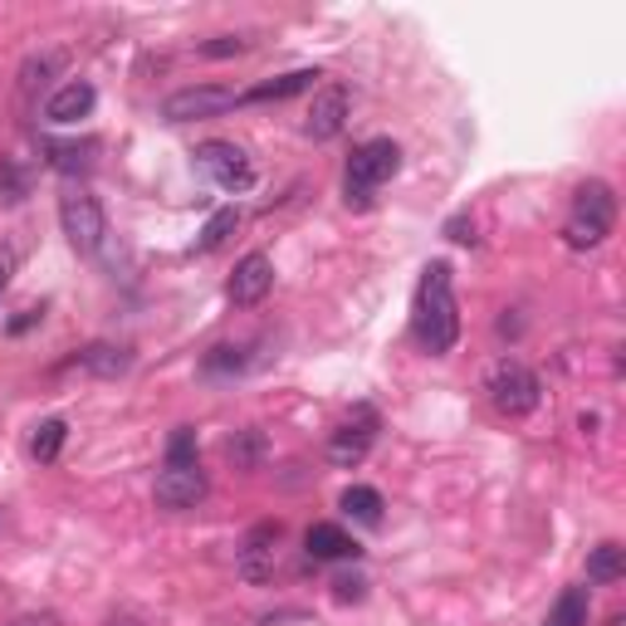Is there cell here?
I'll return each mask as SVG.
<instances>
[{
	"label": "cell",
	"instance_id": "cell-1",
	"mask_svg": "<svg viewBox=\"0 0 626 626\" xmlns=\"http://www.w3.org/2000/svg\"><path fill=\"white\" fill-rule=\"evenodd\" d=\"M412 333L431 358H446L460 343V304H455V269L446 259H431L421 269L416 304H412Z\"/></svg>",
	"mask_w": 626,
	"mask_h": 626
},
{
	"label": "cell",
	"instance_id": "cell-2",
	"mask_svg": "<svg viewBox=\"0 0 626 626\" xmlns=\"http://www.w3.org/2000/svg\"><path fill=\"white\" fill-rule=\"evenodd\" d=\"M396 172H402V147H396L392 138H372L362 142L358 152L348 157V177H343V201L352 211H368L372 197L392 181Z\"/></svg>",
	"mask_w": 626,
	"mask_h": 626
},
{
	"label": "cell",
	"instance_id": "cell-3",
	"mask_svg": "<svg viewBox=\"0 0 626 626\" xmlns=\"http://www.w3.org/2000/svg\"><path fill=\"white\" fill-rule=\"evenodd\" d=\"M617 225V197L607 181H583L573 191V211L563 221V241L573 250H597Z\"/></svg>",
	"mask_w": 626,
	"mask_h": 626
},
{
	"label": "cell",
	"instance_id": "cell-4",
	"mask_svg": "<svg viewBox=\"0 0 626 626\" xmlns=\"http://www.w3.org/2000/svg\"><path fill=\"white\" fill-rule=\"evenodd\" d=\"M485 392H489V406H495L499 416H529L533 406H539V396H543V382H539V372L529 368V362H519V358H499L495 368L485 372Z\"/></svg>",
	"mask_w": 626,
	"mask_h": 626
},
{
	"label": "cell",
	"instance_id": "cell-5",
	"mask_svg": "<svg viewBox=\"0 0 626 626\" xmlns=\"http://www.w3.org/2000/svg\"><path fill=\"white\" fill-rule=\"evenodd\" d=\"M60 231L78 255L94 259L108 241V215H104V206H98V197H88V191H78V187L64 191L60 197Z\"/></svg>",
	"mask_w": 626,
	"mask_h": 626
},
{
	"label": "cell",
	"instance_id": "cell-6",
	"mask_svg": "<svg viewBox=\"0 0 626 626\" xmlns=\"http://www.w3.org/2000/svg\"><path fill=\"white\" fill-rule=\"evenodd\" d=\"M241 108V94L225 84H191L162 98V118L167 123H201V118H221V113Z\"/></svg>",
	"mask_w": 626,
	"mask_h": 626
},
{
	"label": "cell",
	"instance_id": "cell-7",
	"mask_svg": "<svg viewBox=\"0 0 626 626\" xmlns=\"http://www.w3.org/2000/svg\"><path fill=\"white\" fill-rule=\"evenodd\" d=\"M197 167L221 191H231V197H245V191L255 187V167H250V157L235 142H201L197 147Z\"/></svg>",
	"mask_w": 626,
	"mask_h": 626
},
{
	"label": "cell",
	"instance_id": "cell-8",
	"mask_svg": "<svg viewBox=\"0 0 626 626\" xmlns=\"http://www.w3.org/2000/svg\"><path fill=\"white\" fill-rule=\"evenodd\" d=\"M279 539H284V523L279 519H265L255 523V529L241 539V549H235V573L245 577V583H269L275 577V553H279Z\"/></svg>",
	"mask_w": 626,
	"mask_h": 626
},
{
	"label": "cell",
	"instance_id": "cell-9",
	"mask_svg": "<svg viewBox=\"0 0 626 626\" xmlns=\"http://www.w3.org/2000/svg\"><path fill=\"white\" fill-rule=\"evenodd\" d=\"M206 470L201 465H162V475H157V485H152V499H157V509H197L201 499H206Z\"/></svg>",
	"mask_w": 626,
	"mask_h": 626
},
{
	"label": "cell",
	"instance_id": "cell-10",
	"mask_svg": "<svg viewBox=\"0 0 626 626\" xmlns=\"http://www.w3.org/2000/svg\"><path fill=\"white\" fill-rule=\"evenodd\" d=\"M343 128H348V88H338V84L318 88L309 104V118H304V138L333 142Z\"/></svg>",
	"mask_w": 626,
	"mask_h": 626
},
{
	"label": "cell",
	"instance_id": "cell-11",
	"mask_svg": "<svg viewBox=\"0 0 626 626\" xmlns=\"http://www.w3.org/2000/svg\"><path fill=\"white\" fill-rule=\"evenodd\" d=\"M269 289H275V265H269V255L250 250L231 275V304L235 309H255V304H265Z\"/></svg>",
	"mask_w": 626,
	"mask_h": 626
},
{
	"label": "cell",
	"instance_id": "cell-12",
	"mask_svg": "<svg viewBox=\"0 0 626 626\" xmlns=\"http://www.w3.org/2000/svg\"><path fill=\"white\" fill-rule=\"evenodd\" d=\"M372 412L362 406L358 421H348L343 431H333V441H328V465H338V470H352V465H362L368 460V450H372Z\"/></svg>",
	"mask_w": 626,
	"mask_h": 626
},
{
	"label": "cell",
	"instance_id": "cell-13",
	"mask_svg": "<svg viewBox=\"0 0 626 626\" xmlns=\"http://www.w3.org/2000/svg\"><path fill=\"white\" fill-rule=\"evenodd\" d=\"M94 104H98L94 84H88V78H70L64 88H54V94H50V104H44V123H54V128H70V123L88 118Z\"/></svg>",
	"mask_w": 626,
	"mask_h": 626
},
{
	"label": "cell",
	"instance_id": "cell-14",
	"mask_svg": "<svg viewBox=\"0 0 626 626\" xmlns=\"http://www.w3.org/2000/svg\"><path fill=\"white\" fill-rule=\"evenodd\" d=\"M318 78H323L318 70H289V74H279V78H265V84L245 88L241 104H284V98H294V94H309Z\"/></svg>",
	"mask_w": 626,
	"mask_h": 626
},
{
	"label": "cell",
	"instance_id": "cell-15",
	"mask_svg": "<svg viewBox=\"0 0 626 626\" xmlns=\"http://www.w3.org/2000/svg\"><path fill=\"white\" fill-rule=\"evenodd\" d=\"M304 549H309V558H318V563H338V558H358L362 553L338 523H314V529L304 533Z\"/></svg>",
	"mask_w": 626,
	"mask_h": 626
},
{
	"label": "cell",
	"instance_id": "cell-16",
	"mask_svg": "<svg viewBox=\"0 0 626 626\" xmlns=\"http://www.w3.org/2000/svg\"><path fill=\"white\" fill-rule=\"evenodd\" d=\"M78 368L94 372V378H123L132 368V348H118V343H88L78 352Z\"/></svg>",
	"mask_w": 626,
	"mask_h": 626
},
{
	"label": "cell",
	"instance_id": "cell-17",
	"mask_svg": "<svg viewBox=\"0 0 626 626\" xmlns=\"http://www.w3.org/2000/svg\"><path fill=\"white\" fill-rule=\"evenodd\" d=\"M40 152H44V162L54 167V172H88L94 167V152L98 147L94 142H40Z\"/></svg>",
	"mask_w": 626,
	"mask_h": 626
},
{
	"label": "cell",
	"instance_id": "cell-18",
	"mask_svg": "<svg viewBox=\"0 0 626 626\" xmlns=\"http://www.w3.org/2000/svg\"><path fill=\"white\" fill-rule=\"evenodd\" d=\"M626 573V549L622 543H597V549L587 553V583H617V577Z\"/></svg>",
	"mask_w": 626,
	"mask_h": 626
},
{
	"label": "cell",
	"instance_id": "cell-19",
	"mask_svg": "<svg viewBox=\"0 0 626 626\" xmlns=\"http://www.w3.org/2000/svg\"><path fill=\"white\" fill-rule=\"evenodd\" d=\"M64 441H70V426H64L60 416H50V421H40L35 436H30V455H35L40 465H54L64 450Z\"/></svg>",
	"mask_w": 626,
	"mask_h": 626
},
{
	"label": "cell",
	"instance_id": "cell-20",
	"mask_svg": "<svg viewBox=\"0 0 626 626\" xmlns=\"http://www.w3.org/2000/svg\"><path fill=\"white\" fill-rule=\"evenodd\" d=\"M343 514L358 523H382V495L372 485H348L343 489Z\"/></svg>",
	"mask_w": 626,
	"mask_h": 626
},
{
	"label": "cell",
	"instance_id": "cell-21",
	"mask_svg": "<svg viewBox=\"0 0 626 626\" xmlns=\"http://www.w3.org/2000/svg\"><path fill=\"white\" fill-rule=\"evenodd\" d=\"M235 225H241V211H235V206L215 211L211 221H206V231L197 235V255H211V250H221V245L235 235Z\"/></svg>",
	"mask_w": 626,
	"mask_h": 626
},
{
	"label": "cell",
	"instance_id": "cell-22",
	"mask_svg": "<svg viewBox=\"0 0 626 626\" xmlns=\"http://www.w3.org/2000/svg\"><path fill=\"white\" fill-rule=\"evenodd\" d=\"M543 626H587V587H567L563 597L553 602Z\"/></svg>",
	"mask_w": 626,
	"mask_h": 626
},
{
	"label": "cell",
	"instance_id": "cell-23",
	"mask_svg": "<svg viewBox=\"0 0 626 626\" xmlns=\"http://www.w3.org/2000/svg\"><path fill=\"white\" fill-rule=\"evenodd\" d=\"M30 197V172L15 162H0V206H20Z\"/></svg>",
	"mask_w": 626,
	"mask_h": 626
},
{
	"label": "cell",
	"instance_id": "cell-24",
	"mask_svg": "<svg viewBox=\"0 0 626 626\" xmlns=\"http://www.w3.org/2000/svg\"><path fill=\"white\" fill-rule=\"evenodd\" d=\"M245 348H231V343H221V348H211L206 352V362H201V372H206V378H221V372H245V358H241Z\"/></svg>",
	"mask_w": 626,
	"mask_h": 626
},
{
	"label": "cell",
	"instance_id": "cell-25",
	"mask_svg": "<svg viewBox=\"0 0 626 626\" xmlns=\"http://www.w3.org/2000/svg\"><path fill=\"white\" fill-rule=\"evenodd\" d=\"M167 465H197V431L177 426L172 441H167Z\"/></svg>",
	"mask_w": 626,
	"mask_h": 626
},
{
	"label": "cell",
	"instance_id": "cell-26",
	"mask_svg": "<svg viewBox=\"0 0 626 626\" xmlns=\"http://www.w3.org/2000/svg\"><path fill=\"white\" fill-rule=\"evenodd\" d=\"M206 60H231V54H245L250 50V40H241V35H215V40H206V44H197Z\"/></svg>",
	"mask_w": 626,
	"mask_h": 626
},
{
	"label": "cell",
	"instance_id": "cell-27",
	"mask_svg": "<svg viewBox=\"0 0 626 626\" xmlns=\"http://www.w3.org/2000/svg\"><path fill=\"white\" fill-rule=\"evenodd\" d=\"M333 597L338 602H362V597H368V577H362V573H338L333 577Z\"/></svg>",
	"mask_w": 626,
	"mask_h": 626
},
{
	"label": "cell",
	"instance_id": "cell-28",
	"mask_svg": "<svg viewBox=\"0 0 626 626\" xmlns=\"http://www.w3.org/2000/svg\"><path fill=\"white\" fill-rule=\"evenodd\" d=\"M225 450H231L235 465H255V455H259V431H245V436H235Z\"/></svg>",
	"mask_w": 626,
	"mask_h": 626
},
{
	"label": "cell",
	"instance_id": "cell-29",
	"mask_svg": "<svg viewBox=\"0 0 626 626\" xmlns=\"http://www.w3.org/2000/svg\"><path fill=\"white\" fill-rule=\"evenodd\" d=\"M446 235H450L455 245H475V225L465 221V215H450V221H446Z\"/></svg>",
	"mask_w": 626,
	"mask_h": 626
},
{
	"label": "cell",
	"instance_id": "cell-30",
	"mask_svg": "<svg viewBox=\"0 0 626 626\" xmlns=\"http://www.w3.org/2000/svg\"><path fill=\"white\" fill-rule=\"evenodd\" d=\"M10 279H15V250L0 245V294L10 289Z\"/></svg>",
	"mask_w": 626,
	"mask_h": 626
},
{
	"label": "cell",
	"instance_id": "cell-31",
	"mask_svg": "<svg viewBox=\"0 0 626 626\" xmlns=\"http://www.w3.org/2000/svg\"><path fill=\"white\" fill-rule=\"evenodd\" d=\"M40 318H44V309H20V318H10V328H6V333H10V338H15V333H25V328H35Z\"/></svg>",
	"mask_w": 626,
	"mask_h": 626
},
{
	"label": "cell",
	"instance_id": "cell-32",
	"mask_svg": "<svg viewBox=\"0 0 626 626\" xmlns=\"http://www.w3.org/2000/svg\"><path fill=\"white\" fill-rule=\"evenodd\" d=\"M10 626H60V617H54V612H20Z\"/></svg>",
	"mask_w": 626,
	"mask_h": 626
},
{
	"label": "cell",
	"instance_id": "cell-33",
	"mask_svg": "<svg viewBox=\"0 0 626 626\" xmlns=\"http://www.w3.org/2000/svg\"><path fill=\"white\" fill-rule=\"evenodd\" d=\"M108 626H142L138 617H128V612H123V617H108Z\"/></svg>",
	"mask_w": 626,
	"mask_h": 626
}]
</instances>
